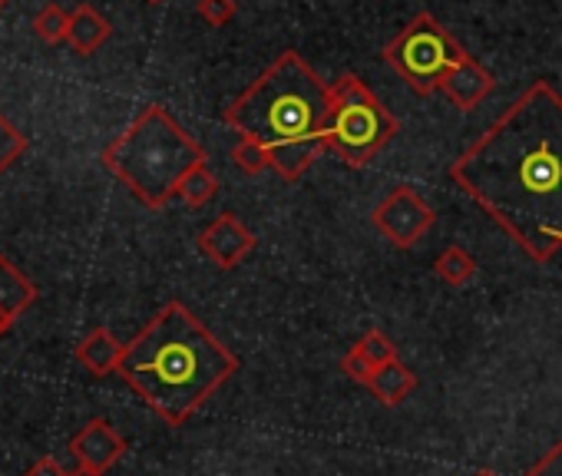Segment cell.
<instances>
[{"label": "cell", "mask_w": 562, "mask_h": 476, "mask_svg": "<svg viewBox=\"0 0 562 476\" xmlns=\"http://www.w3.org/2000/svg\"><path fill=\"white\" fill-rule=\"evenodd\" d=\"M450 179L532 262H549L562 249V93L529 83L450 162Z\"/></svg>", "instance_id": "cell-1"}, {"label": "cell", "mask_w": 562, "mask_h": 476, "mask_svg": "<svg viewBox=\"0 0 562 476\" xmlns=\"http://www.w3.org/2000/svg\"><path fill=\"white\" fill-rule=\"evenodd\" d=\"M238 358L182 305H162L126 344L120 377L169 427H182L232 374Z\"/></svg>", "instance_id": "cell-2"}, {"label": "cell", "mask_w": 562, "mask_h": 476, "mask_svg": "<svg viewBox=\"0 0 562 476\" xmlns=\"http://www.w3.org/2000/svg\"><path fill=\"white\" fill-rule=\"evenodd\" d=\"M225 126L238 139L261 143L271 169L299 182L328 152L331 87L302 54L285 50L225 110Z\"/></svg>", "instance_id": "cell-3"}, {"label": "cell", "mask_w": 562, "mask_h": 476, "mask_svg": "<svg viewBox=\"0 0 562 476\" xmlns=\"http://www.w3.org/2000/svg\"><path fill=\"white\" fill-rule=\"evenodd\" d=\"M199 162H205V149L162 106H146L103 149V166L146 208H162Z\"/></svg>", "instance_id": "cell-4"}, {"label": "cell", "mask_w": 562, "mask_h": 476, "mask_svg": "<svg viewBox=\"0 0 562 476\" xmlns=\"http://www.w3.org/2000/svg\"><path fill=\"white\" fill-rule=\"evenodd\" d=\"M394 133L397 120L358 73H345L331 83L328 152H335L348 169H364L394 139Z\"/></svg>", "instance_id": "cell-5"}, {"label": "cell", "mask_w": 562, "mask_h": 476, "mask_svg": "<svg viewBox=\"0 0 562 476\" xmlns=\"http://www.w3.org/2000/svg\"><path fill=\"white\" fill-rule=\"evenodd\" d=\"M467 57V50L437 24L434 14L420 11L407 21L397 37L384 47L387 67L420 97L440 90L443 77Z\"/></svg>", "instance_id": "cell-6"}, {"label": "cell", "mask_w": 562, "mask_h": 476, "mask_svg": "<svg viewBox=\"0 0 562 476\" xmlns=\"http://www.w3.org/2000/svg\"><path fill=\"white\" fill-rule=\"evenodd\" d=\"M434 222H437V212L411 185L391 189L371 212V225L397 249H414L434 228Z\"/></svg>", "instance_id": "cell-7"}, {"label": "cell", "mask_w": 562, "mask_h": 476, "mask_svg": "<svg viewBox=\"0 0 562 476\" xmlns=\"http://www.w3.org/2000/svg\"><path fill=\"white\" fill-rule=\"evenodd\" d=\"M255 249V231L232 212H222L199 235V252L222 272H232Z\"/></svg>", "instance_id": "cell-8"}, {"label": "cell", "mask_w": 562, "mask_h": 476, "mask_svg": "<svg viewBox=\"0 0 562 476\" xmlns=\"http://www.w3.org/2000/svg\"><path fill=\"white\" fill-rule=\"evenodd\" d=\"M70 453H74L77 463H80L77 469H83V473H90V476H103L113 463L123 460L126 440H123V433H120L110 420L97 417V420L83 423V427L70 437Z\"/></svg>", "instance_id": "cell-9"}, {"label": "cell", "mask_w": 562, "mask_h": 476, "mask_svg": "<svg viewBox=\"0 0 562 476\" xmlns=\"http://www.w3.org/2000/svg\"><path fill=\"white\" fill-rule=\"evenodd\" d=\"M493 87H496L493 73H490L483 64H476L470 54H467V57L443 77V83H440L443 97H447L457 110H463V113L476 110V106L493 93Z\"/></svg>", "instance_id": "cell-10"}, {"label": "cell", "mask_w": 562, "mask_h": 476, "mask_svg": "<svg viewBox=\"0 0 562 476\" xmlns=\"http://www.w3.org/2000/svg\"><path fill=\"white\" fill-rule=\"evenodd\" d=\"M123 351H126V344H120V341L113 338L110 328H93V331L77 344V361H80L93 377H106V374H116V371H120Z\"/></svg>", "instance_id": "cell-11"}, {"label": "cell", "mask_w": 562, "mask_h": 476, "mask_svg": "<svg viewBox=\"0 0 562 476\" xmlns=\"http://www.w3.org/2000/svg\"><path fill=\"white\" fill-rule=\"evenodd\" d=\"M110 34H113V27H110V21H106L97 8L83 4V8H77V11L70 14L67 44H70L74 54H80V57L97 54V50L110 41Z\"/></svg>", "instance_id": "cell-12"}, {"label": "cell", "mask_w": 562, "mask_h": 476, "mask_svg": "<svg viewBox=\"0 0 562 476\" xmlns=\"http://www.w3.org/2000/svg\"><path fill=\"white\" fill-rule=\"evenodd\" d=\"M34 302H37L34 282L8 256H0V315H8L11 321H18Z\"/></svg>", "instance_id": "cell-13"}, {"label": "cell", "mask_w": 562, "mask_h": 476, "mask_svg": "<svg viewBox=\"0 0 562 476\" xmlns=\"http://www.w3.org/2000/svg\"><path fill=\"white\" fill-rule=\"evenodd\" d=\"M414 387H417V374H414L401 358L391 361V364H384V367H378L374 377H371V384H368V390H371L384 407L404 404V400L414 394Z\"/></svg>", "instance_id": "cell-14"}, {"label": "cell", "mask_w": 562, "mask_h": 476, "mask_svg": "<svg viewBox=\"0 0 562 476\" xmlns=\"http://www.w3.org/2000/svg\"><path fill=\"white\" fill-rule=\"evenodd\" d=\"M434 272L443 285L450 288H463L476 279V259L463 249V246H447L437 259H434Z\"/></svg>", "instance_id": "cell-15"}, {"label": "cell", "mask_w": 562, "mask_h": 476, "mask_svg": "<svg viewBox=\"0 0 562 476\" xmlns=\"http://www.w3.org/2000/svg\"><path fill=\"white\" fill-rule=\"evenodd\" d=\"M215 192H218V179L212 175V169H209V162H199L182 182H179V199L186 202V205H192V208H202L205 202H212L215 199Z\"/></svg>", "instance_id": "cell-16"}, {"label": "cell", "mask_w": 562, "mask_h": 476, "mask_svg": "<svg viewBox=\"0 0 562 476\" xmlns=\"http://www.w3.org/2000/svg\"><path fill=\"white\" fill-rule=\"evenodd\" d=\"M67 31H70V14H67L60 4H47V8L34 18V34H37L44 44H60V41H67Z\"/></svg>", "instance_id": "cell-17"}, {"label": "cell", "mask_w": 562, "mask_h": 476, "mask_svg": "<svg viewBox=\"0 0 562 476\" xmlns=\"http://www.w3.org/2000/svg\"><path fill=\"white\" fill-rule=\"evenodd\" d=\"M371 364H374V371L378 367H384V364H391V361H397V344L384 335V331H378V328H371V331H364L361 335V341L355 344Z\"/></svg>", "instance_id": "cell-18"}, {"label": "cell", "mask_w": 562, "mask_h": 476, "mask_svg": "<svg viewBox=\"0 0 562 476\" xmlns=\"http://www.w3.org/2000/svg\"><path fill=\"white\" fill-rule=\"evenodd\" d=\"M24 152H27V136L0 116V175H4Z\"/></svg>", "instance_id": "cell-19"}, {"label": "cell", "mask_w": 562, "mask_h": 476, "mask_svg": "<svg viewBox=\"0 0 562 476\" xmlns=\"http://www.w3.org/2000/svg\"><path fill=\"white\" fill-rule=\"evenodd\" d=\"M232 162H235V169H241L245 175H258V172H265V169L271 166L268 149H265L261 143H255V139H238V146L232 149Z\"/></svg>", "instance_id": "cell-20"}, {"label": "cell", "mask_w": 562, "mask_h": 476, "mask_svg": "<svg viewBox=\"0 0 562 476\" xmlns=\"http://www.w3.org/2000/svg\"><path fill=\"white\" fill-rule=\"evenodd\" d=\"M199 18L212 27H222L235 18V0H199Z\"/></svg>", "instance_id": "cell-21"}, {"label": "cell", "mask_w": 562, "mask_h": 476, "mask_svg": "<svg viewBox=\"0 0 562 476\" xmlns=\"http://www.w3.org/2000/svg\"><path fill=\"white\" fill-rule=\"evenodd\" d=\"M341 371H345L351 381L364 384V387H368V384H371V377H374V364H371V361H368V358H364L358 348H351V351L341 358Z\"/></svg>", "instance_id": "cell-22"}, {"label": "cell", "mask_w": 562, "mask_h": 476, "mask_svg": "<svg viewBox=\"0 0 562 476\" xmlns=\"http://www.w3.org/2000/svg\"><path fill=\"white\" fill-rule=\"evenodd\" d=\"M526 476H562V440L552 450H546Z\"/></svg>", "instance_id": "cell-23"}, {"label": "cell", "mask_w": 562, "mask_h": 476, "mask_svg": "<svg viewBox=\"0 0 562 476\" xmlns=\"http://www.w3.org/2000/svg\"><path fill=\"white\" fill-rule=\"evenodd\" d=\"M80 469H67L60 460H54V456H44V460H37L24 476H77Z\"/></svg>", "instance_id": "cell-24"}, {"label": "cell", "mask_w": 562, "mask_h": 476, "mask_svg": "<svg viewBox=\"0 0 562 476\" xmlns=\"http://www.w3.org/2000/svg\"><path fill=\"white\" fill-rule=\"evenodd\" d=\"M11 328H14V321H11L8 315H0V338H4V335H8Z\"/></svg>", "instance_id": "cell-25"}, {"label": "cell", "mask_w": 562, "mask_h": 476, "mask_svg": "<svg viewBox=\"0 0 562 476\" xmlns=\"http://www.w3.org/2000/svg\"><path fill=\"white\" fill-rule=\"evenodd\" d=\"M473 476H496L493 469H480V473H473Z\"/></svg>", "instance_id": "cell-26"}, {"label": "cell", "mask_w": 562, "mask_h": 476, "mask_svg": "<svg viewBox=\"0 0 562 476\" xmlns=\"http://www.w3.org/2000/svg\"><path fill=\"white\" fill-rule=\"evenodd\" d=\"M8 4H11V0H0V11H4V8H8Z\"/></svg>", "instance_id": "cell-27"}, {"label": "cell", "mask_w": 562, "mask_h": 476, "mask_svg": "<svg viewBox=\"0 0 562 476\" xmlns=\"http://www.w3.org/2000/svg\"><path fill=\"white\" fill-rule=\"evenodd\" d=\"M149 4H162V0H149Z\"/></svg>", "instance_id": "cell-28"}, {"label": "cell", "mask_w": 562, "mask_h": 476, "mask_svg": "<svg viewBox=\"0 0 562 476\" xmlns=\"http://www.w3.org/2000/svg\"><path fill=\"white\" fill-rule=\"evenodd\" d=\"M77 476H90V473H83V469H80V473H77Z\"/></svg>", "instance_id": "cell-29"}]
</instances>
